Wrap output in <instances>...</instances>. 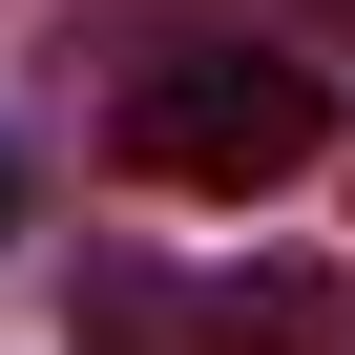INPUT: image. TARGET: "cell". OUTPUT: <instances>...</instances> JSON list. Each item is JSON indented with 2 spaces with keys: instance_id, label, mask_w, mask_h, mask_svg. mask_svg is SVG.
<instances>
[]
</instances>
